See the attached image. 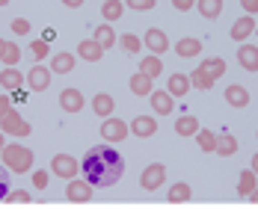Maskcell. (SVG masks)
Here are the masks:
<instances>
[{
  "mask_svg": "<svg viewBox=\"0 0 258 210\" xmlns=\"http://www.w3.org/2000/svg\"><path fill=\"white\" fill-rule=\"evenodd\" d=\"M199 128H202V125H199L196 116H181L178 122H175V133H178V136H196Z\"/></svg>",
  "mask_w": 258,
  "mask_h": 210,
  "instance_id": "4316f807",
  "label": "cell"
},
{
  "mask_svg": "<svg viewBox=\"0 0 258 210\" xmlns=\"http://www.w3.org/2000/svg\"><path fill=\"white\" fill-rule=\"evenodd\" d=\"M190 86H196V89H211V86H214V80L208 77L202 68H196V71L190 74Z\"/></svg>",
  "mask_w": 258,
  "mask_h": 210,
  "instance_id": "d590c367",
  "label": "cell"
},
{
  "mask_svg": "<svg viewBox=\"0 0 258 210\" xmlns=\"http://www.w3.org/2000/svg\"><path fill=\"white\" fill-rule=\"evenodd\" d=\"M163 181H166V166H163V163H152V166H146V169H143V175H140V186H143L146 192L160 189Z\"/></svg>",
  "mask_w": 258,
  "mask_h": 210,
  "instance_id": "5b68a950",
  "label": "cell"
},
{
  "mask_svg": "<svg viewBox=\"0 0 258 210\" xmlns=\"http://www.w3.org/2000/svg\"><path fill=\"white\" fill-rule=\"evenodd\" d=\"M3 48H6V42H3V39H0V56H3Z\"/></svg>",
  "mask_w": 258,
  "mask_h": 210,
  "instance_id": "f907efd6",
  "label": "cell"
},
{
  "mask_svg": "<svg viewBox=\"0 0 258 210\" xmlns=\"http://www.w3.org/2000/svg\"><path fill=\"white\" fill-rule=\"evenodd\" d=\"M237 62H240V68H246V71H258V45H240Z\"/></svg>",
  "mask_w": 258,
  "mask_h": 210,
  "instance_id": "e0dca14e",
  "label": "cell"
},
{
  "mask_svg": "<svg viewBox=\"0 0 258 210\" xmlns=\"http://www.w3.org/2000/svg\"><path fill=\"white\" fill-rule=\"evenodd\" d=\"M78 56L86 59V62H98V59L104 56V48L95 42V39H83V42L78 45Z\"/></svg>",
  "mask_w": 258,
  "mask_h": 210,
  "instance_id": "9a60e30c",
  "label": "cell"
},
{
  "mask_svg": "<svg viewBox=\"0 0 258 210\" xmlns=\"http://www.w3.org/2000/svg\"><path fill=\"white\" fill-rule=\"evenodd\" d=\"M9 110H12V98H6V95H0V119H3V116H6Z\"/></svg>",
  "mask_w": 258,
  "mask_h": 210,
  "instance_id": "7bdbcfd3",
  "label": "cell"
},
{
  "mask_svg": "<svg viewBox=\"0 0 258 210\" xmlns=\"http://www.w3.org/2000/svg\"><path fill=\"white\" fill-rule=\"evenodd\" d=\"M240 6H243L249 15H252V12H258V0H240Z\"/></svg>",
  "mask_w": 258,
  "mask_h": 210,
  "instance_id": "ee69618b",
  "label": "cell"
},
{
  "mask_svg": "<svg viewBox=\"0 0 258 210\" xmlns=\"http://www.w3.org/2000/svg\"><path fill=\"white\" fill-rule=\"evenodd\" d=\"M62 6H69V9H78V6H83V0H62Z\"/></svg>",
  "mask_w": 258,
  "mask_h": 210,
  "instance_id": "f6af8a7d",
  "label": "cell"
},
{
  "mask_svg": "<svg viewBox=\"0 0 258 210\" xmlns=\"http://www.w3.org/2000/svg\"><path fill=\"white\" fill-rule=\"evenodd\" d=\"M30 51H33L36 59H45V56H48V42H42V39H39V42H33V45H30Z\"/></svg>",
  "mask_w": 258,
  "mask_h": 210,
  "instance_id": "74e56055",
  "label": "cell"
},
{
  "mask_svg": "<svg viewBox=\"0 0 258 210\" xmlns=\"http://www.w3.org/2000/svg\"><path fill=\"white\" fill-rule=\"evenodd\" d=\"M252 33H255V21H252L249 15L237 18V21L232 24V39H234V42H246V39H249Z\"/></svg>",
  "mask_w": 258,
  "mask_h": 210,
  "instance_id": "ac0fdd59",
  "label": "cell"
},
{
  "mask_svg": "<svg viewBox=\"0 0 258 210\" xmlns=\"http://www.w3.org/2000/svg\"><path fill=\"white\" fill-rule=\"evenodd\" d=\"M249 169H252V172H255V175H258V151H255V154H252V163H249Z\"/></svg>",
  "mask_w": 258,
  "mask_h": 210,
  "instance_id": "7dc6e473",
  "label": "cell"
},
{
  "mask_svg": "<svg viewBox=\"0 0 258 210\" xmlns=\"http://www.w3.org/2000/svg\"><path fill=\"white\" fill-rule=\"evenodd\" d=\"M226 101L232 107H237V110H243V107L249 104V92L243 89V86H237V83H232L229 89H226Z\"/></svg>",
  "mask_w": 258,
  "mask_h": 210,
  "instance_id": "7402d4cb",
  "label": "cell"
},
{
  "mask_svg": "<svg viewBox=\"0 0 258 210\" xmlns=\"http://www.w3.org/2000/svg\"><path fill=\"white\" fill-rule=\"evenodd\" d=\"M66 198H69V201H75V204H86V201L92 198V184H89L86 178H83V181L72 178L69 186H66Z\"/></svg>",
  "mask_w": 258,
  "mask_h": 210,
  "instance_id": "52a82bcc",
  "label": "cell"
},
{
  "mask_svg": "<svg viewBox=\"0 0 258 210\" xmlns=\"http://www.w3.org/2000/svg\"><path fill=\"white\" fill-rule=\"evenodd\" d=\"M143 42H146V48L152 53H157V56L163 51H169V39H166V33H163L160 27H149L146 36H143Z\"/></svg>",
  "mask_w": 258,
  "mask_h": 210,
  "instance_id": "ba28073f",
  "label": "cell"
},
{
  "mask_svg": "<svg viewBox=\"0 0 258 210\" xmlns=\"http://www.w3.org/2000/svg\"><path fill=\"white\" fill-rule=\"evenodd\" d=\"M3 201H6V204H30L33 198H30V192H24V189H9Z\"/></svg>",
  "mask_w": 258,
  "mask_h": 210,
  "instance_id": "e575fe53",
  "label": "cell"
},
{
  "mask_svg": "<svg viewBox=\"0 0 258 210\" xmlns=\"http://www.w3.org/2000/svg\"><path fill=\"white\" fill-rule=\"evenodd\" d=\"M3 145H6V133L0 131V151H3Z\"/></svg>",
  "mask_w": 258,
  "mask_h": 210,
  "instance_id": "681fc988",
  "label": "cell"
},
{
  "mask_svg": "<svg viewBox=\"0 0 258 210\" xmlns=\"http://www.w3.org/2000/svg\"><path fill=\"white\" fill-rule=\"evenodd\" d=\"M157 0H128L125 6H131V9H137V12H149V9H155Z\"/></svg>",
  "mask_w": 258,
  "mask_h": 210,
  "instance_id": "8d00e7d4",
  "label": "cell"
},
{
  "mask_svg": "<svg viewBox=\"0 0 258 210\" xmlns=\"http://www.w3.org/2000/svg\"><path fill=\"white\" fill-rule=\"evenodd\" d=\"M92 39H95V42L101 45L104 51L116 45V33H113V27H110V24H101V27H95V36H92Z\"/></svg>",
  "mask_w": 258,
  "mask_h": 210,
  "instance_id": "4dcf8cb0",
  "label": "cell"
},
{
  "mask_svg": "<svg viewBox=\"0 0 258 210\" xmlns=\"http://www.w3.org/2000/svg\"><path fill=\"white\" fill-rule=\"evenodd\" d=\"M246 198H249L252 204H258V186H255V189H252V192H249V195H246Z\"/></svg>",
  "mask_w": 258,
  "mask_h": 210,
  "instance_id": "c3c4849f",
  "label": "cell"
},
{
  "mask_svg": "<svg viewBox=\"0 0 258 210\" xmlns=\"http://www.w3.org/2000/svg\"><path fill=\"white\" fill-rule=\"evenodd\" d=\"M0 6H9V0H0Z\"/></svg>",
  "mask_w": 258,
  "mask_h": 210,
  "instance_id": "816d5d0a",
  "label": "cell"
},
{
  "mask_svg": "<svg viewBox=\"0 0 258 210\" xmlns=\"http://www.w3.org/2000/svg\"><path fill=\"white\" fill-rule=\"evenodd\" d=\"M75 65H78V56L75 53H53L51 56V71L53 74H72L75 71Z\"/></svg>",
  "mask_w": 258,
  "mask_h": 210,
  "instance_id": "7c38bea8",
  "label": "cell"
},
{
  "mask_svg": "<svg viewBox=\"0 0 258 210\" xmlns=\"http://www.w3.org/2000/svg\"><path fill=\"white\" fill-rule=\"evenodd\" d=\"M101 15H104L107 24H110V21H119V18L125 15V3H119V0H104L101 3Z\"/></svg>",
  "mask_w": 258,
  "mask_h": 210,
  "instance_id": "83f0119b",
  "label": "cell"
},
{
  "mask_svg": "<svg viewBox=\"0 0 258 210\" xmlns=\"http://www.w3.org/2000/svg\"><path fill=\"white\" fill-rule=\"evenodd\" d=\"M128 86H131V92H134L137 98H149V95H152V89H155V86H152V77H149V74H143V71H137V74L131 77Z\"/></svg>",
  "mask_w": 258,
  "mask_h": 210,
  "instance_id": "d6986e66",
  "label": "cell"
},
{
  "mask_svg": "<svg viewBox=\"0 0 258 210\" xmlns=\"http://www.w3.org/2000/svg\"><path fill=\"white\" fill-rule=\"evenodd\" d=\"M255 36H258V27H255Z\"/></svg>",
  "mask_w": 258,
  "mask_h": 210,
  "instance_id": "f5cc1de1",
  "label": "cell"
},
{
  "mask_svg": "<svg viewBox=\"0 0 258 210\" xmlns=\"http://www.w3.org/2000/svg\"><path fill=\"white\" fill-rule=\"evenodd\" d=\"M149 101H152V110H155L157 116H169V113L175 110V101H172V95H169L166 89H152Z\"/></svg>",
  "mask_w": 258,
  "mask_h": 210,
  "instance_id": "30bf717a",
  "label": "cell"
},
{
  "mask_svg": "<svg viewBox=\"0 0 258 210\" xmlns=\"http://www.w3.org/2000/svg\"><path fill=\"white\" fill-rule=\"evenodd\" d=\"M3 65H18V59H21V48L18 45H12V42H6V48H3Z\"/></svg>",
  "mask_w": 258,
  "mask_h": 210,
  "instance_id": "d6a6232c",
  "label": "cell"
},
{
  "mask_svg": "<svg viewBox=\"0 0 258 210\" xmlns=\"http://www.w3.org/2000/svg\"><path fill=\"white\" fill-rule=\"evenodd\" d=\"M128 133H131V128L122 122V119H113V116H107V119L101 122V136H104V142H122Z\"/></svg>",
  "mask_w": 258,
  "mask_h": 210,
  "instance_id": "8992f818",
  "label": "cell"
},
{
  "mask_svg": "<svg viewBox=\"0 0 258 210\" xmlns=\"http://www.w3.org/2000/svg\"><path fill=\"white\" fill-rule=\"evenodd\" d=\"M12 33H15V36H27V33H30V21H27V18H15V21H12Z\"/></svg>",
  "mask_w": 258,
  "mask_h": 210,
  "instance_id": "f35d334b",
  "label": "cell"
},
{
  "mask_svg": "<svg viewBox=\"0 0 258 210\" xmlns=\"http://www.w3.org/2000/svg\"><path fill=\"white\" fill-rule=\"evenodd\" d=\"M80 172L92 184V189L95 186H113L116 181H122V175H125V157L113 145H95V148H89L83 154Z\"/></svg>",
  "mask_w": 258,
  "mask_h": 210,
  "instance_id": "6da1fadb",
  "label": "cell"
},
{
  "mask_svg": "<svg viewBox=\"0 0 258 210\" xmlns=\"http://www.w3.org/2000/svg\"><path fill=\"white\" fill-rule=\"evenodd\" d=\"M166 198H169L172 204H184V201H190V198H193V189H190V184L178 181V184H172V186H169Z\"/></svg>",
  "mask_w": 258,
  "mask_h": 210,
  "instance_id": "603a6c76",
  "label": "cell"
},
{
  "mask_svg": "<svg viewBox=\"0 0 258 210\" xmlns=\"http://www.w3.org/2000/svg\"><path fill=\"white\" fill-rule=\"evenodd\" d=\"M27 86H30L33 92H48V86H51L48 68H45V65H33V68L27 71Z\"/></svg>",
  "mask_w": 258,
  "mask_h": 210,
  "instance_id": "9c48e42d",
  "label": "cell"
},
{
  "mask_svg": "<svg viewBox=\"0 0 258 210\" xmlns=\"http://www.w3.org/2000/svg\"><path fill=\"white\" fill-rule=\"evenodd\" d=\"M196 142H199V148H202L205 154H214V148H217V136H214V131H205V128H199Z\"/></svg>",
  "mask_w": 258,
  "mask_h": 210,
  "instance_id": "1f68e13d",
  "label": "cell"
},
{
  "mask_svg": "<svg viewBox=\"0 0 258 210\" xmlns=\"http://www.w3.org/2000/svg\"><path fill=\"white\" fill-rule=\"evenodd\" d=\"M131 133H134V136H140V139H149V136H155V133H157L155 116H137V119L131 122Z\"/></svg>",
  "mask_w": 258,
  "mask_h": 210,
  "instance_id": "8fae6325",
  "label": "cell"
},
{
  "mask_svg": "<svg viewBox=\"0 0 258 210\" xmlns=\"http://www.w3.org/2000/svg\"><path fill=\"white\" fill-rule=\"evenodd\" d=\"M255 136H258V133H255Z\"/></svg>",
  "mask_w": 258,
  "mask_h": 210,
  "instance_id": "db71d44e",
  "label": "cell"
},
{
  "mask_svg": "<svg viewBox=\"0 0 258 210\" xmlns=\"http://www.w3.org/2000/svg\"><path fill=\"white\" fill-rule=\"evenodd\" d=\"M0 131L3 133H9V136H30L33 133V128H30V122H24L21 119V113H15V110H9L3 119H0Z\"/></svg>",
  "mask_w": 258,
  "mask_h": 210,
  "instance_id": "3957f363",
  "label": "cell"
},
{
  "mask_svg": "<svg viewBox=\"0 0 258 210\" xmlns=\"http://www.w3.org/2000/svg\"><path fill=\"white\" fill-rule=\"evenodd\" d=\"M258 186V175L252 172V169H246V172H240V178H237V195H249L252 189Z\"/></svg>",
  "mask_w": 258,
  "mask_h": 210,
  "instance_id": "f1b7e54d",
  "label": "cell"
},
{
  "mask_svg": "<svg viewBox=\"0 0 258 210\" xmlns=\"http://www.w3.org/2000/svg\"><path fill=\"white\" fill-rule=\"evenodd\" d=\"M199 68H202V71H205L208 77L214 80V83H217V80L226 74V59H223V56H214V59H205Z\"/></svg>",
  "mask_w": 258,
  "mask_h": 210,
  "instance_id": "cb8c5ba5",
  "label": "cell"
},
{
  "mask_svg": "<svg viewBox=\"0 0 258 210\" xmlns=\"http://www.w3.org/2000/svg\"><path fill=\"white\" fill-rule=\"evenodd\" d=\"M196 9H199L202 18L214 21V18H220V12H223V0H196Z\"/></svg>",
  "mask_w": 258,
  "mask_h": 210,
  "instance_id": "484cf974",
  "label": "cell"
},
{
  "mask_svg": "<svg viewBox=\"0 0 258 210\" xmlns=\"http://www.w3.org/2000/svg\"><path fill=\"white\" fill-rule=\"evenodd\" d=\"M119 45H122V48H125L128 53L143 51V42H140V36H134V33H125V36L119 39Z\"/></svg>",
  "mask_w": 258,
  "mask_h": 210,
  "instance_id": "836d02e7",
  "label": "cell"
},
{
  "mask_svg": "<svg viewBox=\"0 0 258 210\" xmlns=\"http://www.w3.org/2000/svg\"><path fill=\"white\" fill-rule=\"evenodd\" d=\"M59 107H62L66 113H80V110H83V95H80V89H62Z\"/></svg>",
  "mask_w": 258,
  "mask_h": 210,
  "instance_id": "2e32d148",
  "label": "cell"
},
{
  "mask_svg": "<svg viewBox=\"0 0 258 210\" xmlns=\"http://www.w3.org/2000/svg\"><path fill=\"white\" fill-rule=\"evenodd\" d=\"M166 92H169L172 98H184V95L190 92V74H169Z\"/></svg>",
  "mask_w": 258,
  "mask_h": 210,
  "instance_id": "5bb4252c",
  "label": "cell"
},
{
  "mask_svg": "<svg viewBox=\"0 0 258 210\" xmlns=\"http://www.w3.org/2000/svg\"><path fill=\"white\" fill-rule=\"evenodd\" d=\"M6 192H9V169L3 166V169H0V201L6 198Z\"/></svg>",
  "mask_w": 258,
  "mask_h": 210,
  "instance_id": "ab89813d",
  "label": "cell"
},
{
  "mask_svg": "<svg viewBox=\"0 0 258 210\" xmlns=\"http://www.w3.org/2000/svg\"><path fill=\"white\" fill-rule=\"evenodd\" d=\"M113 107H116V98H113V95H107V92H101V95H95V98H92V110H95V116H101V119L113 116Z\"/></svg>",
  "mask_w": 258,
  "mask_h": 210,
  "instance_id": "44dd1931",
  "label": "cell"
},
{
  "mask_svg": "<svg viewBox=\"0 0 258 210\" xmlns=\"http://www.w3.org/2000/svg\"><path fill=\"white\" fill-rule=\"evenodd\" d=\"M172 6H175L178 12H190V9L196 6V0H172Z\"/></svg>",
  "mask_w": 258,
  "mask_h": 210,
  "instance_id": "b9f144b4",
  "label": "cell"
},
{
  "mask_svg": "<svg viewBox=\"0 0 258 210\" xmlns=\"http://www.w3.org/2000/svg\"><path fill=\"white\" fill-rule=\"evenodd\" d=\"M18 86H24V74H21L15 65H6V68L0 71V89H6V92H15Z\"/></svg>",
  "mask_w": 258,
  "mask_h": 210,
  "instance_id": "4fadbf2b",
  "label": "cell"
},
{
  "mask_svg": "<svg viewBox=\"0 0 258 210\" xmlns=\"http://www.w3.org/2000/svg\"><path fill=\"white\" fill-rule=\"evenodd\" d=\"M220 157H232V154H237V139H234L232 133H220L217 136V148H214Z\"/></svg>",
  "mask_w": 258,
  "mask_h": 210,
  "instance_id": "d4e9b609",
  "label": "cell"
},
{
  "mask_svg": "<svg viewBox=\"0 0 258 210\" xmlns=\"http://www.w3.org/2000/svg\"><path fill=\"white\" fill-rule=\"evenodd\" d=\"M140 71H143V74H149L152 80L160 77V74H163V62H160V56H157V53L146 56V59L140 62Z\"/></svg>",
  "mask_w": 258,
  "mask_h": 210,
  "instance_id": "f546056e",
  "label": "cell"
},
{
  "mask_svg": "<svg viewBox=\"0 0 258 210\" xmlns=\"http://www.w3.org/2000/svg\"><path fill=\"white\" fill-rule=\"evenodd\" d=\"M53 39H56V33H53V30H45V36H42V42H53Z\"/></svg>",
  "mask_w": 258,
  "mask_h": 210,
  "instance_id": "bcb514c9",
  "label": "cell"
},
{
  "mask_svg": "<svg viewBox=\"0 0 258 210\" xmlns=\"http://www.w3.org/2000/svg\"><path fill=\"white\" fill-rule=\"evenodd\" d=\"M175 53H178L181 59L199 56V53H202V42H199V39H178V42H175Z\"/></svg>",
  "mask_w": 258,
  "mask_h": 210,
  "instance_id": "ffe728a7",
  "label": "cell"
},
{
  "mask_svg": "<svg viewBox=\"0 0 258 210\" xmlns=\"http://www.w3.org/2000/svg\"><path fill=\"white\" fill-rule=\"evenodd\" d=\"M51 172L56 175V178H66V181H72V178H78V172H80V160H75L72 154H53Z\"/></svg>",
  "mask_w": 258,
  "mask_h": 210,
  "instance_id": "277c9868",
  "label": "cell"
},
{
  "mask_svg": "<svg viewBox=\"0 0 258 210\" xmlns=\"http://www.w3.org/2000/svg\"><path fill=\"white\" fill-rule=\"evenodd\" d=\"M33 186L36 189H48V172H42V169L33 172Z\"/></svg>",
  "mask_w": 258,
  "mask_h": 210,
  "instance_id": "60d3db41",
  "label": "cell"
},
{
  "mask_svg": "<svg viewBox=\"0 0 258 210\" xmlns=\"http://www.w3.org/2000/svg\"><path fill=\"white\" fill-rule=\"evenodd\" d=\"M0 157H3V166L9 169V172H18V175H24L33 169V151L21 145V142H6L3 145V151H0Z\"/></svg>",
  "mask_w": 258,
  "mask_h": 210,
  "instance_id": "7a4b0ae2",
  "label": "cell"
}]
</instances>
